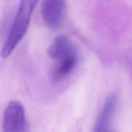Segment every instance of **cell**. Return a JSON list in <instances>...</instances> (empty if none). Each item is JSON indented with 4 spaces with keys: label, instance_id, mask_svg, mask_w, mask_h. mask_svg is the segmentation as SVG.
Segmentation results:
<instances>
[{
    "label": "cell",
    "instance_id": "5",
    "mask_svg": "<svg viewBox=\"0 0 132 132\" xmlns=\"http://www.w3.org/2000/svg\"><path fill=\"white\" fill-rule=\"evenodd\" d=\"M117 104L116 95H110L104 103L101 112L97 119L94 132H111L110 124Z\"/></svg>",
    "mask_w": 132,
    "mask_h": 132
},
{
    "label": "cell",
    "instance_id": "4",
    "mask_svg": "<svg viewBox=\"0 0 132 132\" xmlns=\"http://www.w3.org/2000/svg\"><path fill=\"white\" fill-rule=\"evenodd\" d=\"M47 55L57 63L77 57L73 43L64 36H58L54 39L47 50Z\"/></svg>",
    "mask_w": 132,
    "mask_h": 132
},
{
    "label": "cell",
    "instance_id": "2",
    "mask_svg": "<svg viewBox=\"0 0 132 132\" xmlns=\"http://www.w3.org/2000/svg\"><path fill=\"white\" fill-rule=\"evenodd\" d=\"M27 120L25 112L21 103L12 101L8 104L3 119V132H25Z\"/></svg>",
    "mask_w": 132,
    "mask_h": 132
},
{
    "label": "cell",
    "instance_id": "3",
    "mask_svg": "<svg viewBox=\"0 0 132 132\" xmlns=\"http://www.w3.org/2000/svg\"><path fill=\"white\" fill-rule=\"evenodd\" d=\"M66 0H43L41 16L45 24L52 30L61 28L65 18Z\"/></svg>",
    "mask_w": 132,
    "mask_h": 132
},
{
    "label": "cell",
    "instance_id": "1",
    "mask_svg": "<svg viewBox=\"0 0 132 132\" xmlns=\"http://www.w3.org/2000/svg\"><path fill=\"white\" fill-rule=\"evenodd\" d=\"M39 0H21L6 41L1 50L2 57L10 55L28 30L32 14Z\"/></svg>",
    "mask_w": 132,
    "mask_h": 132
},
{
    "label": "cell",
    "instance_id": "6",
    "mask_svg": "<svg viewBox=\"0 0 132 132\" xmlns=\"http://www.w3.org/2000/svg\"><path fill=\"white\" fill-rule=\"evenodd\" d=\"M77 61V57H76L57 63L52 72V78L54 81L62 80L69 76L74 70Z\"/></svg>",
    "mask_w": 132,
    "mask_h": 132
}]
</instances>
